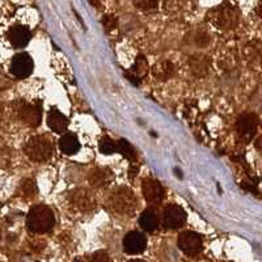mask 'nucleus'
<instances>
[{"label": "nucleus", "instance_id": "f257e3e1", "mask_svg": "<svg viewBox=\"0 0 262 262\" xmlns=\"http://www.w3.org/2000/svg\"><path fill=\"white\" fill-rule=\"evenodd\" d=\"M28 228L32 232L36 233H46L50 232L55 224V217L54 212L49 209L48 206H34L32 207L27 217Z\"/></svg>", "mask_w": 262, "mask_h": 262}, {"label": "nucleus", "instance_id": "f03ea898", "mask_svg": "<svg viewBox=\"0 0 262 262\" xmlns=\"http://www.w3.org/2000/svg\"><path fill=\"white\" fill-rule=\"evenodd\" d=\"M138 200L128 188H118L109 196V207L122 215H130L137 210Z\"/></svg>", "mask_w": 262, "mask_h": 262}, {"label": "nucleus", "instance_id": "7ed1b4c3", "mask_svg": "<svg viewBox=\"0 0 262 262\" xmlns=\"http://www.w3.org/2000/svg\"><path fill=\"white\" fill-rule=\"evenodd\" d=\"M25 154L28 158L37 163L42 161H48L54 154V146L46 137H33L32 139L28 140L27 146H25Z\"/></svg>", "mask_w": 262, "mask_h": 262}, {"label": "nucleus", "instance_id": "20e7f679", "mask_svg": "<svg viewBox=\"0 0 262 262\" xmlns=\"http://www.w3.org/2000/svg\"><path fill=\"white\" fill-rule=\"evenodd\" d=\"M17 116L18 118L28 125L29 127H37L41 123L42 119V106L39 102L29 104V102L20 101L17 102Z\"/></svg>", "mask_w": 262, "mask_h": 262}, {"label": "nucleus", "instance_id": "39448f33", "mask_svg": "<svg viewBox=\"0 0 262 262\" xmlns=\"http://www.w3.org/2000/svg\"><path fill=\"white\" fill-rule=\"evenodd\" d=\"M212 23L219 29H233L237 25L238 15L232 7H219L212 11Z\"/></svg>", "mask_w": 262, "mask_h": 262}, {"label": "nucleus", "instance_id": "423d86ee", "mask_svg": "<svg viewBox=\"0 0 262 262\" xmlns=\"http://www.w3.org/2000/svg\"><path fill=\"white\" fill-rule=\"evenodd\" d=\"M177 245L186 256H196L202 250V237L193 231H185L180 233Z\"/></svg>", "mask_w": 262, "mask_h": 262}, {"label": "nucleus", "instance_id": "0eeeda50", "mask_svg": "<svg viewBox=\"0 0 262 262\" xmlns=\"http://www.w3.org/2000/svg\"><path fill=\"white\" fill-rule=\"evenodd\" d=\"M70 202L75 209L86 212L92 211L96 207V198L93 193L88 189H76L70 194Z\"/></svg>", "mask_w": 262, "mask_h": 262}, {"label": "nucleus", "instance_id": "6e6552de", "mask_svg": "<svg viewBox=\"0 0 262 262\" xmlns=\"http://www.w3.org/2000/svg\"><path fill=\"white\" fill-rule=\"evenodd\" d=\"M185 222H186V212L180 206L170 205L164 210L163 224L167 229L181 228Z\"/></svg>", "mask_w": 262, "mask_h": 262}, {"label": "nucleus", "instance_id": "1a4fd4ad", "mask_svg": "<svg viewBox=\"0 0 262 262\" xmlns=\"http://www.w3.org/2000/svg\"><path fill=\"white\" fill-rule=\"evenodd\" d=\"M33 60L29 54L20 53L15 55L11 62V72L15 75L16 78H28L33 72Z\"/></svg>", "mask_w": 262, "mask_h": 262}, {"label": "nucleus", "instance_id": "9d476101", "mask_svg": "<svg viewBox=\"0 0 262 262\" xmlns=\"http://www.w3.org/2000/svg\"><path fill=\"white\" fill-rule=\"evenodd\" d=\"M147 247V238L143 233L131 231L123 237V250L127 254L143 253Z\"/></svg>", "mask_w": 262, "mask_h": 262}, {"label": "nucleus", "instance_id": "9b49d317", "mask_svg": "<svg viewBox=\"0 0 262 262\" xmlns=\"http://www.w3.org/2000/svg\"><path fill=\"white\" fill-rule=\"evenodd\" d=\"M257 125H258V121H257V117L254 114H243L240 118L237 119V133L238 135L245 140H250L252 137L254 135L257 130Z\"/></svg>", "mask_w": 262, "mask_h": 262}, {"label": "nucleus", "instance_id": "f8f14e48", "mask_svg": "<svg viewBox=\"0 0 262 262\" xmlns=\"http://www.w3.org/2000/svg\"><path fill=\"white\" fill-rule=\"evenodd\" d=\"M142 191H143L144 200L149 203L161 202L164 196V190L160 182L152 179L144 180L143 184H142Z\"/></svg>", "mask_w": 262, "mask_h": 262}, {"label": "nucleus", "instance_id": "ddd939ff", "mask_svg": "<svg viewBox=\"0 0 262 262\" xmlns=\"http://www.w3.org/2000/svg\"><path fill=\"white\" fill-rule=\"evenodd\" d=\"M7 37L15 48H24L30 39V30L24 25H15L8 30Z\"/></svg>", "mask_w": 262, "mask_h": 262}, {"label": "nucleus", "instance_id": "4468645a", "mask_svg": "<svg viewBox=\"0 0 262 262\" xmlns=\"http://www.w3.org/2000/svg\"><path fill=\"white\" fill-rule=\"evenodd\" d=\"M48 125L54 133H57V134H63V133L67 130L69 119L66 118L60 112H58L57 109H53L48 116Z\"/></svg>", "mask_w": 262, "mask_h": 262}, {"label": "nucleus", "instance_id": "2eb2a0df", "mask_svg": "<svg viewBox=\"0 0 262 262\" xmlns=\"http://www.w3.org/2000/svg\"><path fill=\"white\" fill-rule=\"evenodd\" d=\"M88 179H90L91 185H93L95 188H102V186L111 184L113 176H112L111 170L106 168H96L90 173Z\"/></svg>", "mask_w": 262, "mask_h": 262}, {"label": "nucleus", "instance_id": "dca6fc26", "mask_svg": "<svg viewBox=\"0 0 262 262\" xmlns=\"http://www.w3.org/2000/svg\"><path fill=\"white\" fill-rule=\"evenodd\" d=\"M189 64H190L191 72L196 76H205L210 69V62L209 58L203 55V54H195L189 60Z\"/></svg>", "mask_w": 262, "mask_h": 262}, {"label": "nucleus", "instance_id": "f3484780", "mask_svg": "<svg viewBox=\"0 0 262 262\" xmlns=\"http://www.w3.org/2000/svg\"><path fill=\"white\" fill-rule=\"evenodd\" d=\"M152 74L159 80H168L174 75V66L169 60H163L152 67Z\"/></svg>", "mask_w": 262, "mask_h": 262}, {"label": "nucleus", "instance_id": "a211bd4d", "mask_svg": "<svg viewBox=\"0 0 262 262\" xmlns=\"http://www.w3.org/2000/svg\"><path fill=\"white\" fill-rule=\"evenodd\" d=\"M59 147L66 155H74L80 149V143L76 135L64 134L59 140Z\"/></svg>", "mask_w": 262, "mask_h": 262}, {"label": "nucleus", "instance_id": "6ab92c4d", "mask_svg": "<svg viewBox=\"0 0 262 262\" xmlns=\"http://www.w3.org/2000/svg\"><path fill=\"white\" fill-rule=\"evenodd\" d=\"M139 224L147 232H154L159 226L158 215L152 210H146V211H143V214L140 215Z\"/></svg>", "mask_w": 262, "mask_h": 262}, {"label": "nucleus", "instance_id": "aec40b11", "mask_svg": "<svg viewBox=\"0 0 262 262\" xmlns=\"http://www.w3.org/2000/svg\"><path fill=\"white\" fill-rule=\"evenodd\" d=\"M117 151L121 152V154L130 161H134L135 159H137V152H135L134 147L131 146L126 139H121L118 143H117Z\"/></svg>", "mask_w": 262, "mask_h": 262}, {"label": "nucleus", "instance_id": "412c9836", "mask_svg": "<svg viewBox=\"0 0 262 262\" xmlns=\"http://www.w3.org/2000/svg\"><path fill=\"white\" fill-rule=\"evenodd\" d=\"M147 71H148V63H147L146 58H144L143 55H139V57L137 58V60H135L134 67L131 69V72L140 79L143 78L144 75L147 74Z\"/></svg>", "mask_w": 262, "mask_h": 262}, {"label": "nucleus", "instance_id": "4be33fe9", "mask_svg": "<svg viewBox=\"0 0 262 262\" xmlns=\"http://www.w3.org/2000/svg\"><path fill=\"white\" fill-rule=\"evenodd\" d=\"M100 151L104 155H112V154H114L117 151V143L114 140H112L111 138H102L100 140Z\"/></svg>", "mask_w": 262, "mask_h": 262}, {"label": "nucleus", "instance_id": "5701e85b", "mask_svg": "<svg viewBox=\"0 0 262 262\" xmlns=\"http://www.w3.org/2000/svg\"><path fill=\"white\" fill-rule=\"evenodd\" d=\"M134 6L143 11H149V9H155L159 6L160 0H133Z\"/></svg>", "mask_w": 262, "mask_h": 262}, {"label": "nucleus", "instance_id": "b1692460", "mask_svg": "<svg viewBox=\"0 0 262 262\" xmlns=\"http://www.w3.org/2000/svg\"><path fill=\"white\" fill-rule=\"evenodd\" d=\"M86 262H112V259L105 250H98L86 259Z\"/></svg>", "mask_w": 262, "mask_h": 262}, {"label": "nucleus", "instance_id": "393cba45", "mask_svg": "<svg viewBox=\"0 0 262 262\" xmlns=\"http://www.w3.org/2000/svg\"><path fill=\"white\" fill-rule=\"evenodd\" d=\"M102 24H104V28L107 30V32H111L113 30L114 28L117 27V18L114 16H105L104 20H102Z\"/></svg>", "mask_w": 262, "mask_h": 262}, {"label": "nucleus", "instance_id": "a878e982", "mask_svg": "<svg viewBox=\"0 0 262 262\" xmlns=\"http://www.w3.org/2000/svg\"><path fill=\"white\" fill-rule=\"evenodd\" d=\"M23 188H24V190L27 191L28 195L33 196V194L36 193V185H34V182H33L32 180H28L27 184L23 185Z\"/></svg>", "mask_w": 262, "mask_h": 262}, {"label": "nucleus", "instance_id": "bb28decb", "mask_svg": "<svg viewBox=\"0 0 262 262\" xmlns=\"http://www.w3.org/2000/svg\"><path fill=\"white\" fill-rule=\"evenodd\" d=\"M126 76H127L128 79H130V81L131 83H134V84H139V78H138V76H135L134 74H133V72H126Z\"/></svg>", "mask_w": 262, "mask_h": 262}, {"label": "nucleus", "instance_id": "cd10ccee", "mask_svg": "<svg viewBox=\"0 0 262 262\" xmlns=\"http://www.w3.org/2000/svg\"><path fill=\"white\" fill-rule=\"evenodd\" d=\"M90 3L92 4L93 7H97V8L100 7V2H98V0H90Z\"/></svg>", "mask_w": 262, "mask_h": 262}, {"label": "nucleus", "instance_id": "c85d7f7f", "mask_svg": "<svg viewBox=\"0 0 262 262\" xmlns=\"http://www.w3.org/2000/svg\"><path fill=\"white\" fill-rule=\"evenodd\" d=\"M128 262H146V261H143V259H131V261Z\"/></svg>", "mask_w": 262, "mask_h": 262}, {"label": "nucleus", "instance_id": "c756f323", "mask_svg": "<svg viewBox=\"0 0 262 262\" xmlns=\"http://www.w3.org/2000/svg\"><path fill=\"white\" fill-rule=\"evenodd\" d=\"M0 118H2V107H0Z\"/></svg>", "mask_w": 262, "mask_h": 262}]
</instances>
